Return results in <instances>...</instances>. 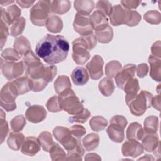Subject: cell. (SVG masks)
<instances>
[{"mask_svg":"<svg viewBox=\"0 0 161 161\" xmlns=\"http://www.w3.org/2000/svg\"><path fill=\"white\" fill-rule=\"evenodd\" d=\"M69 50L68 41L62 35L47 34L36 45L38 57L50 65L60 63L67 57Z\"/></svg>","mask_w":161,"mask_h":161,"instance_id":"obj_1","label":"cell"},{"mask_svg":"<svg viewBox=\"0 0 161 161\" xmlns=\"http://www.w3.org/2000/svg\"><path fill=\"white\" fill-rule=\"evenodd\" d=\"M58 97L62 110H64L70 115L77 114L84 109L82 103L71 88L61 92Z\"/></svg>","mask_w":161,"mask_h":161,"instance_id":"obj_2","label":"cell"},{"mask_svg":"<svg viewBox=\"0 0 161 161\" xmlns=\"http://www.w3.org/2000/svg\"><path fill=\"white\" fill-rule=\"evenodd\" d=\"M51 3L50 1H39L33 5L30 11V18L33 25L39 26L46 25L51 13Z\"/></svg>","mask_w":161,"mask_h":161,"instance_id":"obj_3","label":"cell"},{"mask_svg":"<svg viewBox=\"0 0 161 161\" xmlns=\"http://www.w3.org/2000/svg\"><path fill=\"white\" fill-rule=\"evenodd\" d=\"M153 95L146 91H142L135 97L126 103L130 112L135 116L143 115L145 111L151 107Z\"/></svg>","mask_w":161,"mask_h":161,"instance_id":"obj_4","label":"cell"},{"mask_svg":"<svg viewBox=\"0 0 161 161\" xmlns=\"http://www.w3.org/2000/svg\"><path fill=\"white\" fill-rule=\"evenodd\" d=\"M128 121L123 116L115 115L110 120V125L106 130L109 138L114 142L121 143L125 138L124 130Z\"/></svg>","mask_w":161,"mask_h":161,"instance_id":"obj_5","label":"cell"},{"mask_svg":"<svg viewBox=\"0 0 161 161\" xmlns=\"http://www.w3.org/2000/svg\"><path fill=\"white\" fill-rule=\"evenodd\" d=\"M18 96L17 91L12 82L6 83L1 90L0 102L1 108L6 111H12L16 109L15 100Z\"/></svg>","mask_w":161,"mask_h":161,"instance_id":"obj_6","label":"cell"},{"mask_svg":"<svg viewBox=\"0 0 161 161\" xmlns=\"http://www.w3.org/2000/svg\"><path fill=\"white\" fill-rule=\"evenodd\" d=\"M53 134L67 152L74 150L80 140L71 134L70 129L63 126L55 127L53 130Z\"/></svg>","mask_w":161,"mask_h":161,"instance_id":"obj_7","label":"cell"},{"mask_svg":"<svg viewBox=\"0 0 161 161\" xmlns=\"http://www.w3.org/2000/svg\"><path fill=\"white\" fill-rule=\"evenodd\" d=\"M87 44L82 36H80L72 42V58L78 65L84 64L90 58Z\"/></svg>","mask_w":161,"mask_h":161,"instance_id":"obj_8","label":"cell"},{"mask_svg":"<svg viewBox=\"0 0 161 161\" xmlns=\"http://www.w3.org/2000/svg\"><path fill=\"white\" fill-rule=\"evenodd\" d=\"M1 69L3 75L8 80H11L23 74L25 70V66L23 60L5 62L1 58Z\"/></svg>","mask_w":161,"mask_h":161,"instance_id":"obj_9","label":"cell"},{"mask_svg":"<svg viewBox=\"0 0 161 161\" xmlns=\"http://www.w3.org/2000/svg\"><path fill=\"white\" fill-rule=\"evenodd\" d=\"M73 26L75 31L78 33L80 36H86L93 33V27L91 21L90 15L77 13Z\"/></svg>","mask_w":161,"mask_h":161,"instance_id":"obj_10","label":"cell"},{"mask_svg":"<svg viewBox=\"0 0 161 161\" xmlns=\"http://www.w3.org/2000/svg\"><path fill=\"white\" fill-rule=\"evenodd\" d=\"M103 65L104 60L100 55H96L92 57L86 65L89 75L92 79L97 80L103 75Z\"/></svg>","mask_w":161,"mask_h":161,"instance_id":"obj_11","label":"cell"},{"mask_svg":"<svg viewBox=\"0 0 161 161\" xmlns=\"http://www.w3.org/2000/svg\"><path fill=\"white\" fill-rule=\"evenodd\" d=\"M136 70V67L134 64H129L125 65L114 77L117 87L120 89H123L126 83L134 77Z\"/></svg>","mask_w":161,"mask_h":161,"instance_id":"obj_12","label":"cell"},{"mask_svg":"<svg viewBox=\"0 0 161 161\" xmlns=\"http://www.w3.org/2000/svg\"><path fill=\"white\" fill-rule=\"evenodd\" d=\"M144 148L142 145L137 140H128L122 145L121 152L125 157L136 158L143 153Z\"/></svg>","mask_w":161,"mask_h":161,"instance_id":"obj_13","label":"cell"},{"mask_svg":"<svg viewBox=\"0 0 161 161\" xmlns=\"http://www.w3.org/2000/svg\"><path fill=\"white\" fill-rule=\"evenodd\" d=\"M47 116V111L43 106L32 105L25 112L26 119L31 123H37L43 121Z\"/></svg>","mask_w":161,"mask_h":161,"instance_id":"obj_14","label":"cell"},{"mask_svg":"<svg viewBox=\"0 0 161 161\" xmlns=\"http://www.w3.org/2000/svg\"><path fill=\"white\" fill-rule=\"evenodd\" d=\"M20 15L21 10L15 4L9 6L6 9L1 8V21L4 22L9 26L19 19Z\"/></svg>","mask_w":161,"mask_h":161,"instance_id":"obj_15","label":"cell"},{"mask_svg":"<svg viewBox=\"0 0 161 161\" xmlns=\"http://www.w3.org/2000/svg\"><path fill=\"white\" fill-rule=\"evenodd\" d=\"M40 150V144L38 138L33 136H29L25 138L21 146V152L25 155L32 157L36 154Z\"/></svg>","mask_w":161,"mask_h":161,"instance_id":"obj_16","label":"cell"},{"mask_svg":"<svg viewBox=\"0 0 161 161\" xmlns=\"http://www.w3.org/2000/svg\"><path fill=\"white\" fill-rule=\"evenodd\" d=\"M126 9L120 4H116L112 7L109 14L110 23L113 26H119L124 23L126 17Z\"/></svg>","mask_w":161,"mask_h":161,"instance_id":"obj_17","label":"cell"},{"mask_svg":"<svg viewBox=\"0 0 161 161\" xmlns=\"http://www.w3.org/2000/svg\"><path fill=\"white\" fill-rule=\"evenodd\" d=\"M89 74L86 69L82 67H77L74 69L71 74L73 83L77 86H82L89 80Z\"/></svg>","mask_w":161,"mask_h":161,"instance_id":"obj_18","label":"cell"},{"mask_svg":"<svg viewBox=\"0 0 161 161\" xmlns=\"http://www.w3.org/2000/svg\"><path fill=\"white\" fill-rule=\"evenodd\" d=\"M123 90L126 93L125 101L126 103L137 95L140 90L138 80L134 77L131 79L126 83L123 87Z\"/></svg>","mask_w":161,"mask_h":161,"instance_id":"obj_19","label":"cell"},{"mask_svg":"<svg viewBox=\"0 0 161 161\" xmlns=\"http://www.w3.org/2000/svg\"><path fill=\"white\" fill-rule=\"evenodd\" d=\"M90 18L93 29L95 31L103 28L109 25L107 16L100 11H95L90 16Z\"/></svg>","mask_w":161,"mask_h":161,"instance_id":"obj_20","label":"cell"},{"mask_svg":"<svg viewBox=\"0 0 161 161\" xmlns=\"http://www.w3.org/2000/svg\"><path fill=\"white\" fill-rule=\"evenodd\" d=\"M144 130L142 125L137 122L131 123L126 130V138L128 140H142L144 136Z\"/></svg>","mask_w":161,"mask_h":161,"instance_id":"obj_21","label":"cell"},{"mask_svg":"<svg viewBox=\"0 0 161 161\" xmlns=\"http://www.w3.org/2000/svg\"><path fill=\"white\" fill-rule=\"evenodd\" d=\"M148 63L150 65V75L152 79L155 81H160L161 76V60L160 58H157L153 55L148 57Z\"/></svg>","mask_w":161,"mask_h":161,"instance_id":"obj_22","label":"cell"},{"mask_svg":"<svg viewBox=\"0 0 161 161\" xmlns=\"http://www.w3.org/2000/svg\"><path fill=\"white\" fill-rule=\"evenodd\" d=\"M160 142L157 133L145 134L142 138V146L143 148L148 152H153Z\"/></svg>","mask_w":161,"mask_h":161,"instance_id":"obj_23","label":"cell"},{"mask_svg":"<svg viewBox=\"0 0 161 161\" xmlns=\"http://www.w3.org/2000/svg\"><path fill=\"white\" fill-rule=\"evenodd\" d=\"M25 136L21 132H11L7 140V143L11 150L17 151L23 145L25 142Z\"/></svg>","mask_w":161,"mask_h":161,"instance_id":"obj_24","label":"cell"},{"mask_svg":"<svg viewBox=\"0 0 161 161\" xmlns=\"http://www.w3.org/2000/svg\"><path fill=\"white\" fill-rule=\"evenodd\" d=\"M13 47L20 56H24L26 53L31 50L30 43L24 36H20L15 39Z\"/></svg>","mask_w":161,"mask_h":161,"instance_id":"obj_25","label":"cell"},{"mask_svg":"<svg viewBox=\"0 0 161 161\" xmlns=\"http://www.w3.org/2000/svg\"><path fill=\"white\" fill-rule=\"evenodd\" d=\"M71 8V3L69 0H55L52 1L50 11L52 13L63 14L68 12Z\"/></svg>","mask_w":161,"mask_h":161,"instance_id":"obj_26","label":"cell"},{"mask_svg":"<svg viewBox=\"0 0 161 161\" xmlns=\"http://www.w3.org/2000/svg\"><path fill=\"white\" fill-rule=\"evenodd\" d=\"M74 6L77 13L89 14L94 9L95 4L92 0H76L74 2Z\"/></svg>","mask_w":161,"mask_h":161,"instance_id":"obj_27","label":"cell"},{"mask_svg":"<svg viewBox=\"0 0 161 161\" xmlns=\"http://www.w3.org/2000/svg\"><path fill=\"white\" fill-rule=\"evenodd\" d=\"M97 41L101 43H108L110 42L113 37V29L110 25L95 31Z\"/></svg>","mask_w":161,"mask_h":161,"instance_id":"obj_28","label":"cell"},{"mask_svg":"<svg viewBox=\"0 0 161 161\" xmlns=\"http://www.w3.org/2000/svg\"><path fill=\"white\" fill-rule=\"evenodd\" d=\"M98 87L101 93L106 97L111 96L115 89L113 80L111 78L108 77H104L100 80L99 82Z\"/></svg>","mask_w":161,"mask_h":161,"instance_id":"obj_29","label":"cell"},{"mask_svg":"<svg viewBox=\"0 0 161 161\" xmlns=\"http://www.w3.org/2000/svg\"><path fill=\"white\" fill-rule=\"evenodd\" d=\"M99 143V136L97 134L91 133L82 139V145L87 151H92L97 148Z\"/></svg>","mask_w":161,"mask_h":161,"instance_id":"obj_30","label":"cell"},{"mask_svg":"<svg viewBox=\"0 0 161 161\" xmlns=\"http://www.w3.org/2000/svg\"><path fill=\"white\" fill-rule=\"evenodd\" d=\"M47 29L52 33H59L63 28V22L62 19L57 15L49 16L46 24Z\"/></svg>","mask_w":161,"mask_h":161,"instance_id":"obj_31","label":"cell"},{"mask_svg":"<svg viewBox=\"0 0 161 161\" xmlns=\"http://www.w3.org/2000/svg\"><path fill=\"white\" fill-rule=\"evenodd\" d=\"M12 83L14 86L18 95L25 94L30 91L29 79L27 76L19 77L14 80H13Z\"/></svg>","mask_w":161,"mask_h":161,"instance_id":"obj_32","label":"cell"},{"mask_svg":"<svg viewBox=\"0 0 161 161\" xmlns=\"http://www.w3.org/2000/svg\"><path fill=\"white\" fill-rule=\"evenodd\" d=\"M71 88V82L69 77L66 75L58 76L54 82V89L57 94H60L64 91Z\"/></svg>","mask_w":161,"mask_h":161,"instance_id":"obj_33","label":"cell"},{"mask_svg":"<svg viewBox=\"0 0 161 161\" xmlns=\"http://www.w3.org/2000/svg\"><path fill=\"white\" fill-rule=\"evenodd\" d=\"M158 126V119L155 116H149L144 121V131L145 134L157 133Z\"/></svg>","mask_w":161,"mask_h":161,"instance_id":"obj_34","label":"cell"},{"mask_svg":"<svg viewBox=\"0 0 161 161\" xmlns=\"http://www.w3.org/2000/svg\"><path fill=\"white\" fill-rule=\"evenodd\" d=\"M40 146L45 152H49L52 146L55 143L52 138V135L48 131L42 132L38 138Z\"/></svg>","mask_w":161,"mask_h":161,"instance_id":"obj_35","label":"cell"},{"mask_svg":"<svg viewBox=\"0 0 161 161\" xmlns=\"http://www.w3.org/2000/svg\"><path fill=\"white\" fill-rule=\"evenodd\" d=\"M108 124L107 119L101 116H93L89 121L91 128L96 132L103 130L108 126Z\"/></svg>","mask_w":161,"mask_h":161,"instance_id":"obj_36","label":"cell"},{"mask_svg":"<svg viewBox=\"0 0 161 161\" xmlns=\"http://www.w3.org/2000/svg\"><path fill=\"white\" fill-rule=\"evenodd\" d=\"M122 69L121 64L117 60H113L106 64L105 67V74L108 77L113 78Z\"/></svg>","mask_w":161,"mask_h":161,"instance_id":"obj_37","label":"cell"},{"mask_svg":"<svg viewBox=\"0 0 161 161\" xmlns=\"http://www.w3.org/2000/svg\"><path fill=\"white\" fill-rule=\"evenodd\" d=\"M141 18L140 14L136 11L128 10L126 9V17L123 24L128 26H135L138 25Z\"/></svg>","mask_w":161,"mask_h":161,"instance_id":"obj_38","label":"cell"},{"mask_svg":"<svg viewBox=\"0 0 161 161\" xmlns=\"http://www.w3.org/2000/svg\"><path fill=\"white\" fill-rule=\"evenodd\" d=\"M49 153L50 158L53 161L67 160V155L65 151L56 143L50 148Z\"/></svg>","mask_w":161,"mask_h":161,"instance_id":"obj_39","label":"cell"},{"mask_svg":"<svg viewBox=\"0 0 161 161\" xmlns=\"http://www.w3.org/2000/svg\"><path fill=\"white\" fill-rule=\"evenodd\" d=\"M25 19L23 17H20L19 19L15 21L11 26V35L14 37L20 35L23 33L25 28Z\"/></svg>","mask_w":161,"mask_h":161,"instance_id":"obj_40","label":"cell"},{"mask_svg":"<svg viewBox=\"0 0 161 161\" xmlns=\"http://www.w3.org/2000/svg\"><path fill=\"white\" fill-rule=\"evenodd\" d=\"M84 154V149L80 141L78 143L76 147L69 152H67V160H82V156Z\"/></svg>","mask_w":161,"mask_h":161,"instance_id":"obj_41","label":"cell"},{"mask_svg":"<svg viewBox=\"0 0 161 161\" xmlns=\"http://www.w3.org/2000/svg\"><path fill=\"white\" fill-rule=\"evenodd\" d=\"M29 79V78H28ZM49 82L45 79H29V86L31 91L39 92L43 91Z\"/></svg>","mask_w":161,"mask_h":161,"instance_id":"obj_42","label":"cell"},{"mask_svg":"<svg viewBox=\"0 0 161 161\" xmlns=\"http://www.w3.org/2000/svg\"><path fill=\"white\" fill-rule=\"evenodd\" d=\"M26 124V121L24 116L18 115L14 117L11 122L10 125L12 130L15 132H20Z\"/></svg>","mask_w":161,"mask_h":161,"instance_id":"obj_43","label":"cell"},{"mask_svg":"<svg viewBox=\"0 0 161 161\" xmlns=\"http://www.w3.org/2000/svg\"><path fill=\"white\" fill-rule=\"evenodd\" d=\"M1 58L5 62H18L21 58L19 53L13 48H6L1 52Z\"/></svg>","mask_w":161,"mask_h":161,"instance_id":"obj_44","label":"cell"},{"mask_svg":"<svg viewBox=\"0 0 161 161\" xmlns=\"http://www.w3.org/2000/svg\"><path fill=\"white\" fill-rule=\"evenodd\" d=\"M9 132V126L6 121V114L3 109H1L0 113V140L3 143Z\"/></svg>","mask_w":161,"mask_h":161,"instance_id":"obj_45","label":"cell"},{"mask_svg":"<svg viewBox=\"0 0 161 161\" xmlns=\"http://www.w3.org/2000/svg\"><path fill=\"white\" fill-rule=\"evenodd\" d=\"M143 18L150 24L158 25L161 21V14L156 10L148 11L144 14Z\"/></svg>","mask_w":161,"mask_h":161,"instance_id":"obj_46","label":"cell"},{"mask_svg":"<svg viewBox=\"0 0 161 161\" xmlns=\"http://www.w3.org/2000/svg\"><path fill=\"white\" fill-rule=\"evenodd\" d=\"M23 62L25 66V69L28 67L33 66L42 62L39 58L35 55L33 52L31 50L26 53L23 57Z\"/></svg>","mask_w":161,"mask_h":161,"instance_id":"obj_47","label":"cell"},{"mask_svg":"<svg viewBox=\"0 0 161 161\" xmlns=\"http://www.w3.org/2000/svg\"><path fill=\"white\" fill-rule=\"evenodd\" d=\"M91 113L87 109H84L83 111L75 115H73V116L69 117V121L70 123H85L90 117Z\"/></svg>","mask_w":161,"mask_h":161,"instance_id":"obj_48","label":"cell"},{"mask_svg":"<svg viewBox=\"0 0 161 161\" xmlns=\"http://www.w3.org/2000/svg\"><path fill=\"white\" fill-rule=\"evenodd\" d=\"M46 107L50 112L56 113L61 111L62 109L59 105L58 96H53L50 97L46 103Z\"/></svg>","mask_w":161,"mask_h":161,"instance_id":"obj_49","label":"cell"},{"mask_svg":"<svg viewBox=\"0 0 161 161\" xmlns=\"http://www.w3.org/2000/svg\"><path fill=\"white\" fill-rule=\"evenodd\" d=\"M96 8L97 10L103 13L106 16H109L111 9L112 6L111 3L108 1H98L96 3Z\"/></svg>","mask_w":161,"mask_h":161,"instance_id":"obj_50","label":"cell"},{"mask_svg":"<svg viewBox=\"0 0 161 161\" xmlns=\"http://www.w3.org/2000/svg\"><path fill=\"white\" fill-rule=\"evenodd\" d=\"M9 26L6 25L3 21H1V28H0V44L1 48L2 49L5 44L7 38L9 35Z\"/></svg>","mask_w":161,"mask_h":161,"instance_id":"obj_51","label":"cell"},{"mask_svg":"<svg viewBox=\"0 0 161 161\" xmlns=\"http://www.w3.org/2000/svg\"><path fill=\"white\" fill-rule=\"evenodd\" d=\"M70 131L71 134L77 139L81 138L86 133L85 128L80 125H74L72 126L70 128Z\"/></svg>","mask_w":161,"mask_h":161,"instance_id":"obj_52","label":"cell"},{"mask_svg":"<svg viewBox=\"0 0 161 161\" xmlns=\"http://www.w3.org/2000/svg\"><path fill=\"white\" fill-rule=\"evenodd\" d=\"M81 36L85 40V42L87 44V48H88L89 50H92L96 45V44H97V38L96 37V35H94V34L93 33H91V34H89L88 35Z\"/></svg>","mask_w":161,"mask_h":161,"instance_id":"obj_53","label":"cell"},{"mask_svg":"<svg viewBox=\"0 0 161 161\" xmlns=\"http://www.w3.org/2000/svg\"><path fill=\"white\" fill-rule=\"evenodd\" d=\"M141 3L140 1H135V0H130V1H127V0H123L121 1V4H122V6L127 9L128 10L131 9H134L137 8V7L139 6V4Z\"/></svg>","mask_w":161,"mask_h":161,"instance_id":"obj_54","label":"cell"},{"mask_svg":"<svg viewBox=\"0 0 161 161\" xmlns=\"http://www.w3.org/2000/svg\"><path fill=\"white\" fill-rule=\"evenodd\" d=\"M136 74L140 78L145 77L148 72V67L147 64L142 63L136 67Z\"/></svg>","mask_w":161,"mask_h":161,"instance_id":"obj_55","label":"cell"},{"mask_svg":"<svg viewBox=\"0 0 161 161\" xmlns=\"http://www.w3.org/2000/svg\"><path fill=\"white\" fill-rule=\"evenodd\" d=\"M152 55L160 58L161 57V43L160 40L155 42L151 47Z\"/></svg>","mask_w":161,"mask_h":161,"instance_id":"obj_56","label":"cell"},{"mask_svg":"<svg viewBox=\"0 0 161 161\" xmlns=\"http://www.w3.org/2000/svg\"><path fill=\"white\" fill-rule=\"evenodd\" d=\"M152 106L158 111H160V96L159 94L153 97L152 100Z\"/></svg>","mask_w":161,"mask_h":161,"instance_id":"obj_57","label":"cell"},{"mask_svg":"<svg viewBox=\"0 0 161 161\" xmlns=\"http://www.w3.org/2000/svg\"><path fill=\"white\" fill-rule=\"evenodd\" d=\"M16 3L22 8H28L35 3V1L20 0V1H16Z\"/></svg>","mask_w":161,"mask_h":161,"instance_id":"obj_58","label":"cell"},{"mask_svg":"<svg viewBox=\"0 0 161 161\" xmlns=\"http://www.w3.org/2000/svg\"><path fill=\"white\" fill-rule=\"evenodd\" d=\"M85 160H101V157L95 153H88L85 156Z\"/></svg>","mask_w":161,"mask_h":161,"instance_id":"obj_59","label":"cell"},{"mask_svg":"<svg viewBox=\"0 0 161 161\" xmlns=\"http://www.w3.org/2000/svg\"><path fill=\"white\" fill-rule=\"evenodd\" d=\"M143 159H146V160H154V158H153L152 157H151V155H144V157H143L139 158V160H143Z\"/></svg>","mask_w":161,"mask_h":161,"instance_id":"obj_60","label":"cell"},{"mask_svg":"<svg viewBox=\"0 0 161 161\" xmlns=\"http://www.w3.org/2000/svg\"><path fill=\"white\" fill-rule=\"evenodd\" d=\"M14 1H1V4L2 6H7L9 4L13 3Z\"/></svg>","mask_w":161,"mask_h":161,"instance_id":"obj_61","label":"cell"}]
</instances>
